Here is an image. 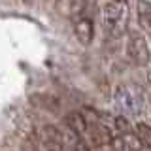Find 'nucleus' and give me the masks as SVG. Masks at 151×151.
<instances>
[{
    "label": "nucleus",
    "mask_w": 151,
    "mask_h": 151,
    "mask_svg": "<svg viewBox=\"0 0 151 151\" xmlns=\"http://www.w3.org/2000/svg\"><path fill=\"white\" fill-rule=\"evenodd\" d=\"M138 21L142 28H145V30L151 34V6L147 2H140L138 4Z\"/></svg>",
    "instance_id": "obj_7"
},
{
    "label": "nucleus",
    "mask_w": 151,
    "mask_h": 151,
    "mask_svg": "<svg viewBox=\"0 0 151 151\" xmlns=\"http://www.w3.org/2000/svg\"><path fill=\"white\" fill-rule=\"evenodd\" d=\"M136 130V138H138V142L144 147L151 149V127L145 125V123H138V125L134 127Z\"/></svg>",
    "instance_id": "obj_8"
},
{
    "label": "nucleus",
    "mask_w": 151,
    "mask_h": 151,
    "mask_svg": "<svg viewBox=\"0 0 151 151\" xmlns=\"http://www.w3.org/2000/svg\"><path fill=\"white\" fill-rule=\"evenodd\" d=\"M66 127H68V130H72L76 136L83 140H87L91 134V125H89L83 111H70L66 115Z\"/></svg>",
    "instance_id": "obj_5"
},
{
    "label": "nucleus",
    "mask_w": 151,
    "mask_h": 151,
    "mask_svg": "<svg viewBox=\"0 0 151 151\" xmlns=\"http://www.w3.org/2000/svg\"><path fill=\"white\" fill-rule=\"evenodd\" d=\"M127 19V6L121 2H110L104 4L102 8V23L108 32H119Z\"/></svg>",
    "instance_id": "obj_2"
},
{
    "label": "nucleus",
    "mask_w": 151,
    "mask_h": 151,
    "mask_svg": "<svg viewBox=\"0 0 151 151\" xmlns=\"http://www.w3.org/2000/svg\"><path fill=\"white\" fill-rule=\"evenodd\" d=\"M32 2H34V0H23V4H25V6H32Z\"/></svg>",
    "instance_id": "obj_9"
},
{
    "label": "nucleus",
    "mask_w": 151,
    "mask_h": 151,
    "mask_svg": "<svg viewBox=\"0 0 151 151\" xmlns=\"http://www.w3.org/2000/svg\"><path fill=\"white\" fill-rule=\"evenodd\" d=\"M113 2H121V4H125V0H113Z\"/></svg>",
    "instance_id": "obj_10"
},
{
    "label": "nucleus",
    "mask_w": 151,
    "mask_h": 151,
    "mask_svg": "<svg viewBox=\"0 0 151 151\" xmlns=\"http://www.w3.org/2000/svg\"><path fill=\"white\" fill-rule=\"evenodd\" d=\"M42 144L47 151H66L64 134L55 125H45L42 129Z\"/></svg>",
    "instance_id": "obj_4"
},
{
    "label": "nucleus",
    "mask_w": 151,
    "mask_h": 151,
    "mask_svg": "<svg viewBox=\"0 0 151 151\" xmlns=\"http://www.w3.org/2000/svg\"><path fill=\"white\" fill-rule=\"evenodd\" d=\"M113 102L119 110L129 117H138L144 113L145 108V98L144 93L138 85L132 83H121L113 91Z\"/></svg>",
    "instance_id": "obj_1"
},
{
    "label": "nucleus",
    "mask_w": 151,
    "mask_h": 151,
    "mask_svg": "<svg viewBox=\"0 0 151 151\" xmlns=\"http://www.w3.org/2000/svg\"><path fill=\"white\" fill-rule=\"evenodd\" d=\"M132 151H138V149H132Z\"/></svg>",
    "instance_id": "obj_11"
},
{
    "label": "nucleus",
    "mask_w": 151,
    "mask_h": 151,
    "mask_svg": "<svg viewBox=\"0 0 151 151\" xmlns=\"http://www.w3.org/2000/svg\"><path fill=\"white\" fill-rule=\"evenodd\" d=\"M127 57L136 66H145L149 63V47L140 32H130L127 38Z\"/></svg>",
    "instance_id": "obj_3"
},
{
    "label": "nucleus",
    "mask_w": 151,
    "mask_h": 151,
    "mask_svg": "<svg viewBox=\"0 0 151 151\" xmlns=\"http://www.w3.org/2000/svg\"><path fill=\"white\" fill-rule=\"evenodd\" d=\"M74 30H76V38L79 40V44L89 45L93 42V38H94V25H93V21L89 17H81V19H79V21L76 23Z\"/></svg>",
    "instance_id": "obj_6"
}]
</instances>
